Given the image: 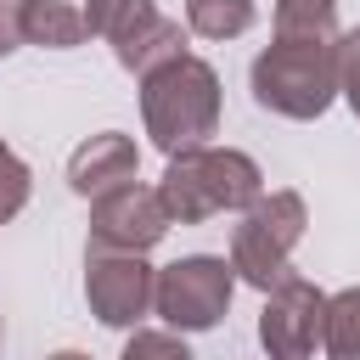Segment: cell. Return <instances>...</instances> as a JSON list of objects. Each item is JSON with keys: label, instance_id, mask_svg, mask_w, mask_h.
I'll return each mask as SVG.
<instances>
[{"label": "cell", "instance_id": "6da1fadb", "mask_svg": "<svg viewBox=\"0 0 360 360\" xmlns=\"http://www.w3.org/2000/svg\"><path fill=\"white\" fill-rule=\"evenodd\" d=\"M253 90L264 107H281L292 118L321 112L326 90H332V45H321L315 28L304 39L292 28H281V45L270 56H259V68H253Z\"/></svg>", "mask_w": 360, "mask_h": 360}, {"label": "cell", "instance_id": "7a4b0ae2", "mask_svg": "<svg viewBox=\"0 0 360 360\" xmlns=\"http://www.w3.org/2000/svg\"><path fill=\"white\" fill-rule=\"evenodd\" d=\"M146 118H152L158 146H169V152L202 141L214 129V73L202 62H186V56L169 62L146 84Z\"/></svg>", "mask_w": 360, "mask_h": 360}, {"label": "cell", "instance_id": "3957f363", "mask_svg": "<svg viewBox=\"0 0 360 360\" xmlns=\"http://www.w3.org/2000/svg\"><path fill=\"white\" fill-rule=\"evenodd\" d=\"M259 191V169L236 152H197L180 158L163 180V208L180 219H202L214 208H236Z\"/></svg>", "mask_w": 360, "mask_h": 360}, {"label": "cell", "instance_id": "277c9868", "mask_svg": "<svg viewBox=\"0 0 360 360\" xmlns=\"http://www.w3.org/2000/svg\"><path fill=\"white\" fill-rule=\"evenodd\" d=\"M231 298V276L219 259H186V264H169L163 287H158V309L174 321V326H214L219 309Z\"/></svg>", "mask_w": 360, "mask_h": 360}, {"label": "cell", "instance_id": "5b68a950", "mask_svg": "<svg viewBox=\"0 0 360 360\" xmlns=\"http://www.w3.org/2000/svg\"><path fill=\"white\" fill-rule=\"evenodd\" d=\"M298 219H304L298 197H270V202H264V208L236 231V264H242V276H248V281L270 287V281L281 276V253L292 248Z\"/></svg>", "mask_w": 360, "mask_h": 360}, {"label": "cell", "instance_id": "8992f818", "mask_svg": "<svg viewBox=\"0 0 360 360\" xmlns=\"http://www.w3.org/2000/svg\"><path fill=\"white\" fill-rule=\"evenodd\" d=\"M315 332H321V298H315L304 281H287V287L276 292V304L264 309V321H259L264 349L281 354V360H304L309 343H315Z\"/></svg>", "mask_w": 360, "mask_h": 360}, {"label": "cell", "instance_id": "52a82bcc", "mask_svg": "<svg viewBox=\"0 0 360 360\" xmlns=\"http://www.w3.org/2000/svg\"><path fill=\"white\" fill-rule=\"evenodd\" d=\"M96 28L112 34L124 68H141L163 39H174L169 22L152 11V0H96Z\"/></svg>", "mask_w": 360, "mask_h": 360}, {"label": "cell", "instance_id": "ba28073f", "mask_svg": "<svg viewBox=\"0 0 360 360\" xmlns=\"http://www.w3.org/2000/svg\"><path fill=\"white\" fill-rule=\"evenodd\" d=\"M158 236H163V197H152V191L124 186V191L107 197L101 214H96V242L146 248V242H158Z\"/></svg>", "mask_w": 360, "mask_h": 360}, {"label": "cell", "instance_id": "9c48e42d", "mask_svg": "<svg viewBox=\"0 0 360 360\" xmlns=\"http://www.w3.org/2000/svg\"><path fill=\"white\" fill-rule=\"evenodd\" d=\"M90 304H96V315L112 321V326L135 321V315L146 309V264H135V259L96 264V270H90Z\"/></svg>", "mask_w": 360, "mask_h": 360}, {"label": "cell", "instance_id": "30bf717a", "mask_svg": "<svg viewBox=\"0 0 360 360\" xmlns=\"http://www.w3.org/2000/svg\"><path fill=\"white\" fill-rule=\"evenodd\" d=\"M96 28V0H34L22 11V34L45 45H73Z\"/></svg>", "mask_w": 360, "mask_h": 360}, {"label": "cell", "instance_id": "8fae6325", "mask_svg": "<svg viewBox=\"0 0 360 360\" xmlns=\"http://www.w3.org/2000/svg\"><path fill=\"white\" fill-rule=\"evenodd\" d=\"M129 163H135L129 141L107 135V141L84 146V152L73 158V186H79V191H96V186H101V174H112V180H129Z\"/></svg>", "mask_w": 360, "mask_h": 360}, {"label": "cell", "instance_id": "7c38bea8", "mask_svg": "<svg viewBox=\"0 0 360 360\" xmlns=\"http://www.w3.org/2000/svg\"><path fill=\"white\" fill-rule=\"evenodd\" d=\"M321 326H326L332 360H360V292H343L332 315H321Z\"/></svg>", "mask_w": 360, "mask_h": 360}, {"label": "cell", "instance_id": "4fadbf2b", "mask_svg": "<svg viewBox=\"0 0 360 360\" xmlns=\"http://www.w3.org/2000/svg\"><path fill=\"white\" fill-rule=\"evenodd\" d=\"M253 22L248 0H191V28L197 34H242Z\"/></svg>", "mask_w": 360, "mask_h": 360}, {"label": "cell", "instance_id": "5bb4252c", "mask_svg": "<svg viewBox=\"0 0 360 360\" xmlns=\"http://www.w3.org/2000/svg\"><path fill=\"white\" fill-rule=\"evenodd\" d=\"M124 360H191L174 338H158V332H146V338H135L129 349H124Z\"/></svg>", "mask_w": 360, "mask_h": 360}, {"label": "cell", "instance_id": "9a60e30c", "mask_svg": "<svg viewBox=\"0 0 360 360\" xmlns=\"http://www.w3.org/2000/svg\"><path fill=\"white\" fill-rule=\"evenodd\" d=\"M17 202H22V169H17V163H11V152L0 146V219H6Z\"/></svg>", "mask_w": 360, "mask_h": 360}, {"label": "cell", "instance_id": "2e32d148", "mask_svg": "<svg viewBox=\"0 0 360 360\" xmlns=\"http://www.w3.org/2000/svg\"><path fill=\"white\" fill-rule=\"evenodd\" d=\"M349 96H354V107H360V34L349 39Z\"/></svg>", "mask_w": 360, "mask_h": 360}, {"label": "cell", "instance_id": "e0dca14e", "mask_svg": "<svg viewBox=\"0 0 360 360\" xmlns=\"http://www.w3.org/2000/svg\"><path fill=\"white\" fill-rule=\"evenodd\" d=\"M0 51H11V11H0Z\"/></svg>", "mask_w": 360, "mask_h": 360}, {"label": "cell", "instance_id": "ac0fdd59", "mask_svg": "<svg viewBox=\"0 0 360 360\" xmlns=\"http://www.w3.org/2000/svg\"><path fill=\"white\" fill-rule=\"evenodd\" d=\"M287 6H298V0H287ZM332 0H304V11H326Z\"/></svg>", "mask_w": 360, "mask_h": 360}, {"label": "cell", "instance_id": "d6986e66", "mask_svg": "<svg viewBox=\"0 0 360 360\" xmlns=\"http://www.w3.org/2000/svg\"><path fill=\"white\" fill-rule=\"evenodd\" d=\"M56 360H84V354H56Z\"/></svg>", "mask_w": 360, "mask_h": 360}]
</instances>
